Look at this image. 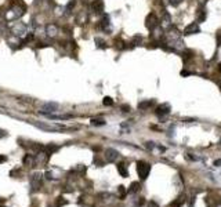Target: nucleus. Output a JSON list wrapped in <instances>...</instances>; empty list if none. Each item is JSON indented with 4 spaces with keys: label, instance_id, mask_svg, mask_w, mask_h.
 <instances>
[{
    "label": "nucleus",
    "instance_id": "f257e3e1",
    "mask_svg": "<svg viewBox=\"0 0 221 207\" xmlns=\"http://www.w3.org/2000/svg\"><path fill=\"white\" fill-rule=\"evenodd\" d=\"M23 13H25V8H23L22 6H14V7H11L10 10L6 13V18H7V21H15V19L21 18L23 15Z\"/></svg>",
    "mask_w": 221,
    "mask_h": 207
},
{
    "label": "nucleus",
    "instance_id": "f03ea898",
    "mask_svg": "<svg viewBox=\"0 0 221 207\" xmlns=\"http://www.w3.org/2000/svg\"><path fill=\"white\" fill-rule=\"evenodd\" d=\"M149 171H151V164L147 163L144 160L137 162V173L140 175L141 180H147L149 175Z\"/></svg>",
    "mask_w": 221,
    "mask_h": 207
},
{
    "label": "nucleus",
    "instance_id": "7ed1b4c3",
    "mask_svg": "<svg viewBox=\"0 0 221 207\" xmlns=\"http://www.w3.org/2000/svg\"><path fill=\"white\" fill-rule=\"evenodd\" d=\"M158 25H159L158 17H156L154 13L148 14V15H147V18H145V26H147V28H148L149 31H154Z\"/></svg>",
    "mask_w": 221,
    "mask_h": 207
},
{
    "label": "nucleus",
    "instance_id": "20e7f679",
    "mask_svg": "<svg viewBox=\"0 0 221 207\" xmlns=\"http://www.w3.org/2000/svg\"><path fill=\"white\" fill-rule=\"evenodd\" d=\"M36 127L46 130V131H58V130L65 129L62 124H49V123H36Z\"/></svg>",
    "mask_w": 221,
    "mask_h": 207
},
{
    "label": "nucleus",
    "instance_id": "39448f33",
    "mask_svg": "<svg viewBox=\"0 0 221 207\" xmlns=\"http://www.w3.org/2000/svg\"><path fill=\"white\" fill-rule=\"evenodd\" d=\"M119 156H120V153L117 152L116 149H113V148H108V149L105 150V160H107L108 163H113V162H116Z\"/></svg>",
    "mask_w": 221,
    "mask_h": 207
},
{
    "label": "nucleus",
    "instance_id": "423d86ee",
    "mask_svg": "<svg viewBox=\"0 0 221 207\" xmlns=\"http://www.w3.org/2000/svg\"><path fill=\"white\" fill-rule=\"evenodd\" d=\"M11 31H13V35H15V36H23V35H26V25L22 22H15Z\"/></svg>",
    "mask_w": 221,
    "mask_h": 207
},
{
    "label": "nucleus",
    "instance_id": "0eeeda50",
    "mask_svg": "<svg viewBox=\"0 0 221 207\" xmlns=\"http://www.w3.org/2000/svg\"><path fill=\"white\" fill-rule=\"evenodd\" d=\"M200 32V26L198 22H191L189 25H187L184 28V35H193V33H199Z\"/></svg>",
    "mask_w": 221,
    "mask_h": 207
},
{
    "label": "nucleus",
    "instance_id": "6e6552de",
    "mask_svg": "<svg viewBox=\"0 0 221 207\" xmlns=\"http://www.w3.org/2000/svg\"><path fill=\"white\" fill-rule=\"evenodd\" d=\"M90 7L94 14H102L104 13V0H94Z\"/></svg>",
    "mask_w": 221,
    "mask_h": 207
},
{
    "label": "nucleus",
    "instance_id": "1a4fd4ad",
    "mask_svg": "<svg viewBox=\"0 0 221 207\" xmlns=\"http://www.w3.org/2000/svg\"><path fill=\"white\" fill-rule=\"evenodd\" d=\"M58 108H60V105H58L57 102H46L43 105V109L46 112H40L42 115H47V113H53V112H57L58 111Z\"/></svg>",
    "mask_w": 221,
    "mask_h": 207
},
{
    "label": "nucleus",
    "instance_id": "9d476101",
    "mask_svg": "<svg viewBox=\"0 0 221 207\" xmlns=\"http://www.w3.org/2000/svg\"><path fill=\"white\" fill-rule=\"evenodd\" d=\"M160 26L163 29H169L172 26V17L167 13L166 10H163V14H162V19H160Z\"/></svg>",
    "mask_w": 221,
    "mask_h": 207
},
{
    "label": "nucleus",
    "instance_id": "9b49d317",
    "mask_svg": "<svg viewBox=\"0 0 221 207\" xmlns=\"http://www.w3.org/2000/svg\"><path fill=\"white\" fill-rule=\"evenodd\" d=\"M155 113L158 115L159 117L166 116V115L170 113V105H169V104H162V105H159L158 108H156Z\"/></svg>",
    "mask_w": 221,
    "mask_h": 207
},
{
    "label": "nucleus",
    "instance_id": "f8f14e48",
    "mask_svg": "<svg viewBox=\"0 0 221 207\" xmlns=\"http://www.w3.org/2000/svg\"><path fill=\"white\" fill-rule=\"evenodd\" d=\"M167 39H169V41L172 40H177V39H181V33H180V31L176 28V26H170L169 28V33H167Z\"/></svg>",
    "mask_w": 221,
    "mask_h": 207
},
{
    "label": "nucleus",
    "instance_id": "ddd939ff",
    "mask_svg": "<svg viewBox=\"0 0 221 207\" xmlns=\"http://www.w3.org/2000/svg\"><path fill=\"white\" fill-rule=\"evenodd\" d=\"M32 188L33 189H39L40 186H42V174L40 173H35L33 175H32Z\"/></svg>",
    "mask_w": 221,
    "mask_h": 207
},
{
    "label": "nucleus",
    "instance_id": "4468645a",
    "mask_svg": "<svg viewBox=\"0 0 221 207\" xmlns=\"http://www.w3.org/2000/svg\"><path fill=\"white\" fill-rule=\"evenodd\" d=\"M101 28H102V31H105V32H111L112 31L111 18H109V15H107V14H105V15L102 17V19H101Z\"/></svg>",
    "mask_w": 221,
    "mask_h": 207
},
{
    "label": "nucleus",
    "instance_id": "2eb2a0df",
    "mask_svg": "<svg viewBox=\"0 0 221 207\" xmlns=\"http://www.w3.org/2000/svg\"><path fill=\"white\" fill-rule=\"evenodd\" d=\"M169 44L173 50H185V43L181 39L172 40V41H169Z\"/></svg>",
    "mask_w": 221,
    "mask_h": 207
},
{
    "label": "nucleus",
    "instance_id": "dca6fc26",
    "mask_svg": "<svg viewBox=\"0 0 221 207\" xmlns=\"http://www.w3.org/2000/svg\"><path fill=\"white\" fill-rule=\"evenodd\" d=\"M46 33H47V36L54 37L55 35L58 33V28H57V25H55V23H49V25L46 26Z\"/></svg>",
    "mask_w": 221,
    "mask_h": 207
},
{
    "label": "nucleus",
    "instance_id": "f3484780",
    "mask_svg": "<svg viewBox=\"0 0 221 207\" xmlns=\"http://www.w3.org/2000/svg\"><path fill=\"white\" fill-rule=\"evenodd\" d=\"M206 17H207V14H206V10L203 8V6H200L198 8V11H196V21L199 22H205L206 21Z\"/></svg>",
    "mask_w": 221,
    "mask_h": 207
},
{
    "label": "nucleus",
    "instance_id": "a211bd4d",
    "mask_svg": "<svg viewBox=\"0 0 221 207\" xmlns=\"http://www.w3.org/2000/svg\"><path fill=\"white\" fill-rule=\"evenodd\" d=\"M154 99H148V101H142V102H140L138 104V109H141V111H145V109H148V108H151L152 105H154Z\"/></svg>",
    "mask_w": 221,
    "mask_h": 207
},
{
    "label": "nucleus",
    "instance_id": "6ab92c4d",
    "mask_svg": "<svg viewBox=\"0 0 221 207\" xmlns=\"http://www.w3.org/2000/svg\"><path fill=\"white\" fill-rule=\"evenodd\" d=\"M117 171H119V174L122 177H129V171H127V167H126L125 163H119L117 164Z\"/></svg>",
    "mask_w": 221,
    "mask_h": 207
},
{
    "label": "nucleus",
    "instance_id": "aec40b11",
    "mask_svg": "<svg viewBox=\"0 0 221 207\" xmlns=\"http://www.w3.org/2000/svg\"><path fill=\"white\" fill-rule=\"evenodd\" d=\"M184 202H185V196H184V195H181V196H178V197H177V199H176L174 202H173L169 207H181V206H182V203H184Z\"/></svg>",
    "mask_w": 221,
    "mask_h": 207
},
{
    "label": "nucleus",
    "instance_id": "412c9836",
    "mask_svg": "<svg viewBox=\"0 0 221 207\" xmlns=\"http://www.w3.org/2000/svg\"><path fill=\"white\" fill-rule=\"evenodd\" d=\"M141 189V185H140V182H131V185H130V188H129V193H137L138 191Z\"/></svg>",
    "mask_w": 221,
    "mask_h": 207
},
{
    "label": "nucleus",
    "instance_id": "4be33fe9",
    "mask_svg": "<svg viewBox=\"0 0 221 207\" xmlns=\"http://www.w3.org/2000/svg\"><path fill=\"white\" fill-rule=\"evenodd\" d=\"M152 32H154V33H152V36H154L155 39H162V36H163V28H162V26H160V28H158V26H156Z\"/></svg>",
    "mask_w": 221,
    "mask_h": 207
},
{
    "label": "nucleus",
    "instance_id": "5701e85b",
    "mask_svg": "<svg viewBox=\"0 0 221 207\" xmlns=\"http://www.w3.org/2000/svg\"><path fill=\"white\" fill-rule=\"evenodd\" d=\"M33 162H35V159L32 155H26L25 158H23V164L28 166V167H32V166H33Z\"/></svg>",
    "mask_w": 221,
    "mask_h": 207
},
{
    "label": "nucleus",
    "instance_id": "b1692460",
    "mask_svg": "<svg viewBox=\"0 0 221 207\" xmlns=\"http://www.w3.org/2000/svg\"><path fill=\"white\" fill-rule=\"evenodd\" d=\"M60 149V148L57 146V145H53V144H50V145H47L46 146V153L47 155H51V153H54V152H57V150Z\"/></svg>",
    "mask_w": 221,
    "mask_h": 207
},
{
    "label": "nucleus",
    "instance_id": "393cba45",
    "mask_svg": "<svg viewBox=\"0 0 221 207\" xmlns=\"http://www.w3.org/2000/svg\"><path fill=\"white\" fill-rule=\"evenodd\" d=\"M105 120L101 117H96V119H91V126H104Z\"/></svg>",
    "mask_w": 221,
    "mask_h": 207
},
{
    "label": "nucleus",
    "instance_id": "a878e982",
    "mask_svg": "<svg viewBox=\"0 0 221 207\" xmlns=\"http://www.w3.org/2000/svg\"><path fill=\"white\" fill-rule=\"evenodd\" d=\"M94 41H96V44H97V47H98V49H105V47H107V46H105V41L102 40L101 37H96V40H94Z\"/></svg>",
    "mask_w": 221,
    "mask_h": 207
},
{
    "label": "nucleus",
    "instance_id": "bb28decb",
    "mask_svg": "<svg viewBox=\"0 0 221 207\" xmlns=\"http://www.w3.org/2000/svg\"><path fill=\"white\" fill-rule=\"evenodd\" d=\"M102 104H104L105 106H111V105H113V99H112L111 97H105V98L102 99Z\"/></svg>",
    "mask_w": 221,
    "mask_h": 207
},
{
    "label": "nucleus",
    "instance_id": "cd10ccee",
    "mask_svg": "<svg viewBox=\"0 0 221 207\" xmlns=\"http://www.w3.org/2000/svg\"><path fill=\"white\" fill-rule=\"evenodd\" d=\"M65 205H68V200H65L62 196H61V197H58V199H57V207L65 206Z\"/></svg>",
    "mask_w": 221,
    "mask_h": 207
},
{
    "label": "nucleus",
    "instance_id": "c85d7f7f",
    "mask_svg": "<svg viewBox=\"0 0 221 207\" xmlns=\"http://www.w3.org/2000/svg\"><path fill=\"white\" fill-rule=\"evenodd\" d=\"M141 41H142V37L138 36V35H137V36H134V39H133L131 44H133V46H138V44H140Z\"/></svg>",
    "mask_w": 221,
    "mask_h": 207
},
{
    "label": "nucleus",
    "instance_id": "c756f323",
    "mask_svg": "<svg viewBox=\"0 0 221 207\" xmlns=\"http://www.w3.org/2000/svg\"><path fill=\"white\" fill-rule=\"evenodd\" d=\"M117 191H119V196H120V199H123V197H125V195H126V189H125V186L120 185L119 188H117Z\"/></svg>",
    "mask_w": 221,
    "mask_h": 207
},
{
    "label": "nucleus",
    "instance_id": "7c9ffc66",
    "mask_svg": "<svg viewBox=\"0 0 221 207\" xmlns=\"http://www.w3.org/2000/svg\"><path fill=\"white\" fill-rule=\"evenodd\" d=\"M145 146H147V149L152 150V149H155V148H156V144L152 142V141H148V142H145Z\"/></svg>",
    "mask_w": 221,
    "mask_h": 207
},
{
    "label": "nucleus",
    "instance_id": "2f4dec72",
    "mask_svg": "<svg viewBox=\"0 0 221 207\" xmlns=\"http://www.w3.org/2000/svg\"><path fill=\"white\" fill-rule=\"evenodd\" d=\"M144 205H145V200H144V197H140V199L134 203L135 207H141V206H144Z\"/></svg>",
    "mask_w": 221,
    "mask_h": 207
},
{
    "label": "nucleus",
    "instance_id": "473e14b6",
    "mask_svg": "<svg viewBox=\"0 0 221 207\" xmlns=\"http://www.w3.org/2000/svg\"><path fill=\"white\" fill-rule=\"evenodd\" d=\"M182 3V0H170V4H173L174 7H177V6H180Z\"/></svg>",
    "mask_w": 221,
    "mask_h": 207
},
{
    "label": "nucleus",
    "instance_id": "72a5a7b5",
    "mask_svg": "<svg viewBox=\"0 0 221 207\" xmlns=\"http://www.w3.org/2000/svg\"><path fill=\"white\" fill-rule=\"evenodd\" d=\"M148 207H159V205L156 202H154V200H151V202L148 203Z\"/></svg>",
    "mask_w": 221,
    "mask_h": 207
},
{
    "label": "nucleus",
    "instance_id": "f704fd0d",
    "mask_svg": "<svg viewBox=\"0 0 221 207\" xmlns=\"http://www.w3.org/2000/svg\"><path fill=\"white\" fill-rule=\"evenodd\" d=\"M122 111L123 112H130V106H129V105H123L122 106Z\"/></svg>",
    "mask_w": 221,
    "mask_h": 207
},
{
    "label": "nucleus",
    "instance_id": "c9c22d12",
    "mask_svg": "<svg viewBox=\"0 0 221 207\" xmlns=\"http://www.w3.org/2000/svg\"><path fill=\"white\" fill-rule=\"evenodd\" d=\"M214 166H216V167H221V159H217V160L214 162Z\"/></svg>",
    "mask_w": 221,
    "mask_h": 207
},
{
    "label": "nucleus",
    "instance_id": "e433bc0d",
    "mask_svg": "<svg viewBox=\"0 0 221 207\" xmlns=\"http://www.w3.org/2000/svg\"><path fill=\"white\" fill-rule=\"evenodd\" d=\"M193 203H195V196L191 197V203H189V207H193Z\"/></svg>",
    "mask_w": 221,
    "mask_h": 207
},
{
    "label": "nucleus",
    "instance_id": "4c0bfd02",
    "mask_svg": "<svg viewBox=\"0 0 221 207\" xmlns=\"http://www.w3.org/2000/svg\"><path fill=\"white\" fill-rule=\"evenodd\" d=\"M6 135H7V133L4 130H0V137H6Z\"/></svg>",
    "mask_w": 221,
    "mask_h": 207
},
{
    "label": "nucleus",
    "instance_id": "58836bf2",
    "mask_svg": "<svg viewBox=\"0 0 221 207\" xmlns=\"http://www.w3.org/2000/svg\"><path fill=\"white\" fill-rule=\"evenodd\" d=\"M7 160V158H6V156H2L0 155V163H3V162H6Z\"/></svg>",
    "mask_w": 221,
    "mask_h": 207
},
{
    "label": "nucleus",
    "instance_id": "ea45409f",
    "mask_svg": "<svg viewBox=\"0 0 221 207\" xmlns=\"http://www.w3.org/2000/svg\"><path fill=\"white\" fill-rule=\"evenodd\" d=\"M206 2H207V0H199V4H200V6H203Z\"/></svg>",
    "mask_w": 221,
    "mask_h": 207
},
{
    "label": "nucleus",
    "instance_id": "a19ab883",
    "mask_svg": "<svg viewBox=\"0 0 221 207\" xmlns=\"http://www.w3.org/2000/svg\"><path fill=\"white\" fill-rule=\"evenodd\" d=\"M219 70H220V73H221V64L219 65Z\"/></svg>",
    "mask_w": 221,
    "mask_h": 207
}]
</instances>
